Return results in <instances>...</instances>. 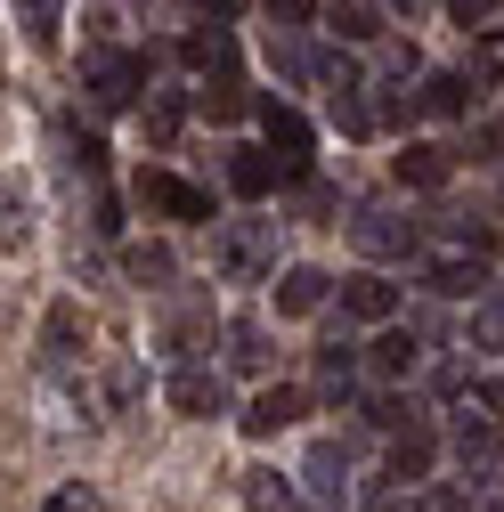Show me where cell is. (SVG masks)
Segmentation results:
<instances>
[{"label": "cell", "mask_w": 504, "mask_h": 512, "mask_svg": "<svg viewBox=\"0 0 504 512\" xmlns=\"http://www.w3.org/2000/svg\"><path fill=\"white\" fill-rule=\"evenodd\" d=\"M269 17H285V25H301V17H318V0H269Z\"/></svg>", "instance_id": "d6a6232c"}, {"label": "cell", "mask_w": 504, "mask_h": 512, "mask_svg": "<svg viewBox=\"0 0 504 512\" xmlns=\"http://www.w3.org/2000/svg\"><path fill=\"white\" fill-rule=\"evenodd\" d=\"M204 106H212V114H220V122H228V114H244V106H252V98H244V82H236V74H220V82H212V90H204Z\"/></svg>", "instance_id": "f1b7e54d"}, {"label": "cell", "mask_w": 504, "mask_h": 512, "mask_svg": "<svg viewBox=\"0 0 504 512\" xmlns=\"http://www.w3.org/2000/svg\"><path fill=\"white\" fill-rule=\"evenodd\" d=\"M496 456H504V439H496V423H472V415H464V423H456V464H464V472H472V464L488 472Z\"/></svg>", "instance_id": "e0dca14e"}, {"label": "cell", "mask_w": 504, "mask_h": 512, "mask_svg": "<svg viewBox=\"0 0 504 512\" xmlns=\"http://www.w3.org/2000/svg\"><path fill=\"white\" fill-rule=\"evenodd\" d=\"M350 244L366 252V261H407L415 252V220H399L391 204H358L350 212Z\"/></svg>", "instance_id": "7a4b0ae2"}, {"label": "cell", "mask_w": 504, "mask_h": 512, "mask_svg": "<svg viewBox=\"0 0 504 512\" xmlns=\"http://www.w3.org/2000/svg\"><path fill=\"white\" fill-rule=\"evenodd\" d=\"M472 98H480V90H472L464 74H431V82H423V106H431V114H464Z\"/></svg>", "instance_id": "44dd1931"}, {"label": "cell", "mask_w": 504, "mask_h": 512, "mask_svg": "<svg viewBox=\"0 0 504 512\" xmlns=\"http://www.w3.org/2000/svg\"><path fill=\"white\" fill-rule=\"evenodd\" d=\"M472 407H480V415H504V374H496V382H472Z\"/></svg>", "instance_id": "1f68e13d"}, {"label": "cell", "mask_w": 504, "mask_h": 512, "mask_svg": "<svg viewBox=\"0 0 504 512\" xmlns=\"http://www.w3.org/2000/svg\"><path fill=\"white\" fill-rule=\"evenodd\" d=\"M293 415H301V391H293V382H269V391L244 407V431H252V439H269V431H285Z\"/></svg>", "instance_id": "30bf717a"}, {"label": "cell", "mask_w": 504, "mask_h": 512, "mask_svg": "<svg viewBox=\"0 0 504 512\" xmlns=\"http://www.w3.org/2000/svg\"><path fill=\"white\" fill-rule=\"evenodd\" d=\"M9 17L25 25V41H33V49H49V41H57V25H66V0H9Z\"/></svg>", "instance_id": "9a60e30c"}, {"label": "cell", "mask_w": 504, "mask_h": 512, "mask_svg": "<svg viewBox=\"0 0 504 512\" xmlns=\"http://www.w3.org/2000/svg\"><path fill=\"white\" fill-rule=\"evenodd\" d=\"M74 342H82V317H74V309H49V366H66Z\"/></svg>", "instance_id": "4316f807"}, {"label": "cell", "mask_w": 504, "mask_h": 512, "mask_svg": "<svg viewBox=\"0 0 504 512\" xmlns=\"http://www.w3.org/2000/svg\"><path fill=\"white\" fill-rule=\"evenodd\" d=\"M277 179H285V163H269V155H252V147H236V163H228V187H236V196H269Z\"/></svg>", "instance_id": "2e32d148"}, {"label": "cell", "mask_w": 504, "mask_h": 512, "mask_svg": "<svg viewBox=\"0 0 504 512\" xmlns=\"http://www.w3.org/2000/svg\"><path fill=\"white\" fill-rule=\"evenodd\" d=\"M277 309H285V317L326 309V269H285V277H277Z\"/></svg>", "instance_id": "8fae6325"}, {"label": "cell", "mask_w": 504, "mask_h": 512, "mask_svg": "<svg viewBox=\"0 0 504 512\" xmlns=\"http://www.w3.org/2000/svg\"><path fill=\"white\" fill-rule=\"evenodd\" d=\"M179 122H187V98H179V90H155V106H147V139L171 147V139H179Z\"/></svg>", "instance_id": "7402d4cb"}, {"label": "cell", "mask_w": 504, "mask_h": 512, "mask_svg": "<svg viewBox=\"0 0 504 512\" xmlns=\"http://www.w3.org/2000/svg\"><path fill=\"white\" fill-rule=\"evenodd\" d=\"M431 472V431L423 423H407L399 431V447H391V480H423Z\"/></svg>", "instance_id": "d6986e66"}, {"label": "cell", "mask_w": 504, "mask_h": 512, "mask_svg": "<svg viewBox=\"0 0 504 512\" xmlns=\"http://www.w3.org/2000/svg\"><path fill=\"white\" fill-rule=\"evenodd\" d=\"M139 204L147 212H171V220H212V196L204 187H187L171 171H139Z\"/></svg>", "instance_id": "277c9868"}, {"label": "cell", "mask_w": 504, "mask_h": 512, "mask_svg": "<svg viewBox=\"0 0 504 512\" xmlns=\"http://www.w3.org/2000/svg\"><path fill=\"white\" fill-rule=\"evenodd\" d=\"M301 480H309V504H318V512H342V504H350V464H342V447H309Z\"/></svg>", "instance_id": "8992f818"}, {"label": "cell", "mask_w": 504, "mask_h": 512, "mask_svg": "<svg viewBox=\"0 0 504 512\" xmlns=\"http://www.w3.org/2000/svg\"><path fill=\"white\" fill-rule=\"evenodd\" d=\"M122 269H131L139 285H163V277H171V252H163V244H131V252H122Z\"/></svg>", "instance_id": "d4e9b609"}, {"label": "cell", "mask_w": 504, "mask_h": 512, "mask_svg": "<svg viewBox=\"0 0 504 512\" xmlns=\"http://www.w3.org/2000/svg\"><path fill=\"white\" fill-rule=\"evenodd\" d=\"M171 407L179 415H220L228 407V382L212 366H171Z\"/></svg>", "instance_id": "52a82bcc"}, {"label": "cell", "mask_w": 504, "mask_h": 512, "mask_svg": "<svg viewBox=\"0 0 504 512\" xmlns=\"http://www.w3.org/2000/svg\"><path fill=\"white\" fill-rule=\"evenodd\" d=\"M399 9H407V17H423V9H439V0H399Z\"/></svg>", "instance_id": "836d02e7"}, {"label": "cell", "mask_w": 504, "mask_h": 512, "mask_svg": "<svg viewBox=\"0 0 504 512\" xmlns=\"http://www.w3.org/2000/svg\"><path fill=\"white\" fill-rule=\"evenodd\" d=\"M334 33L342 41H374L383 33V9H374V0H334Z\"/></svg>", "instance_id": "ffe728a7"}, {"label": "cell", "mask_w": 504, "mask_h": 512, "mask_svg": "<svg viewBox=\"0 0 504 512\" xmlns=\"http://www.w3.org/2000/svg\"><path fill=\"white\" fill-rule=\"evenodd\" d=\"M179 49H187V66H196V74H228V66H236V41H228V25H220V17H204Z\"/></svg>", "instance_id": "9c48e42d"}, {"label": "cell", "mask_w": 504, "mask_h": 512, "mask_svg": "<svg viewBox=\"0 0 504 512\" xmlns=\"http://www.w3.org/2000/svg\"><path fill=\"white\" fill-rule=\"evenodd\" d=\"M139 82H147V66H139V57H114V49H98V57H90V98H98L106 114H122V106H131V98H139Z\"/></svg>", "instance_id": "3957f363"}, {"label": "cell", "mask_w": 504, "mask_h": 512, "mask_svg": "<svg viewBox=\"0 0 504 512\" xmlns=\"http://www.w3.org/2000/svg\"><path fill=\"white\" fill-rule=\"evenodd\" d=\"M212 261H220L228 285H261V277L277 269V228H269V220H228V228L212 236Z\"/></svg>", "instance_id": "6da1fadb"}, {"label": "cell", "mask_w": 504, "mask_h": 512, "mask_svg": "<svg viewBox=\"0 0 504 512\" xmlns=\"http://www.w3.org/2000/svg\"><path fill=\"white\" fill-rule=\"evenodd\" d=\"M464 82H472V90H496V82H504V57H496V49H472V57H464Z\"/></svg>", "instance_id": "f546056e"}, {"label": "cell", "mask_w": 504, "mask_h": 512, "mask_svg": "<svg viewBox=\"0 0 504 512\" xmlns=\"http://www.w3.org/2000/svg\"><path fill=\"white\" fill-rule=\"evenodd\" d=\"M139 391H147L139 358H114V366H106V399H114V407H139Z\"/></svg>", "instance_id": "cb8c5ba5"}, {"label": "cell", "mask_w": 504, "mask_h": 512, "mask_svg": "<svg viewBox=\"0 0 504 512\" xmlns=\"http://www.w3.org/2000/svg\"><path fill=\"white\" fill-rule=\"evenodd\" d=\"M228 358H236V374H269V334H261V317H236V326H228Z\"/></svg>", "instance_id": "5bb4252c"}, {"label": "cell", "mask_w": 504, "mask_h": 512, "mask_svg": "<svg viewBox=\"0 0 504 512\" xmlns=\"http://www.w3.org/2000/svg\"><path fill=\"white\" fill-rule=\"evenodd\" d=\"M41 512H98V496L90 488H57V496H41Z\"/></svg>", "instance_id": "4dcf8cb0"}, {"label": "cell", "mask_w": 504, "mask_h": 512, "mask_svg": "<svg viewBox=\"0 0 504 512\" xmlns=\"http://www.w3.org/2000/svg\"><path fill=\"white\" fill-rule=\"evenodd\" d=\"M415 358H423V350H415V334H383V342H374V374H391V382H399Z\"/></svg>", "instance_id": "603a6c76"}, {"label": "cell", "mask_w": 504, "mask_h": 512, "mask_svg": "<svg viewBox=\"0 0 504 512\" xmlns=\"http://www.w3.org/2000/svg\"><path fill=\"white\" fill-rule=\"evenodd\" d=\"M342 309H350V317H366V326H391V309H399V285H383V277H358V285L342 293Z\"/></svg>", "instance_id": "7c38bea8"}, {"label": "cell", "mask_w": 504, "mask_h": 512, "mask_svg": "<svg viewBox=\"0 0 504 512\" xmlns=\"http://www.w3.org/2000/svg\"><path fill=\"white\" fill-rule=\"evenodd\" d=\"M244 512H309V504H301L293 480H277V472H244Z\"/></svg>", "instance_id": "4fadbf2b"}, {"label": "cell", "mask_w": 504, "mask_h": 512, "mask_svg": "<svg viewBox=\"0 0 504 512\" xmlns=\"http://www.w3.org/2000/svg\"><path fill=\"white\" fill-rule=\"evenodd\" d=\"M423 285H431V293H448V301H464V293L488 285V269L472 261V252H431V261H423Z\"/></svg>", "instance_id": "ba28073f"}, {"label": "cell", "mask_w": 504, "mask_h": 512, "mask_svg": "<svg viewBox=\"0 0 504 512\" xmlns=\"http://www.w3.org/2000/svg\"><path fill=\"white\" fill-rule=\"evenodd\" d=\"M439 512H504V488H496V480H480L472 496H439Z\"/></svg>", "instance_id": "83f0119b"}, {"label": "cell", "mask_w": 504, "mask_h": 512, "mask_svg": "<svg viewBox=\"0 0 504 512\" xmlns=\"http://www.w3.org/2000/svg\"><path fill=\"white\" fill-rule=\"evenodd\" d=\"M448 171H456L448 147H407V155H399V179H407V187H448Z\"/></svg>", "instance_id": "ac0fdd59"}, {"label": "cell", "mask_w": 504, "mask_h": 512, "mask_svg": "<svg viewBox=\"0 0 504 512\" xmlns=\"http://www.w3.org/2000/svg\"><path fill=\"white\" fill-rule=\"evenodd\" d=\"M448 17H456L464 33H496V25H504V0H448Z\"/></svg>", "instance_id": "484cf974"}, {"label": "cell", "mask_w": 504, "mask_h": 512, "mask_svg": "<svg viewBox=\"0 0 504 512\" xmlns=\"http://www.w3.org/2000/svg\"><path fill=\"white\" fill-rule=\"evenodd\" d=\"M261 131H269V147H277V163H285V179H301L309 171V122L293 114V106H261Z\"/></svg>", "instance_id": "5b68a950"}]
</instances>
